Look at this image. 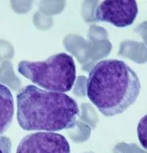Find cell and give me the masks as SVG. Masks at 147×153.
I'll use <instances>...</instances> for the list:
<instances>
[{
	"instance_id": "ba28073f",
	"label": "cell",
	"mask_w": 147,
	"mask_h": 153,
	"mask_svg": "<svg viewBox=\"0 0 147 153\" xmlns=\"http://www.w3.org/2000/svg\"><path fill=\"white\" fill-rule=\"evenodd\" d=\"M0 153H12V142L9 137L0 136Z\"/></svg>"
},
{
	"instance_id": "3957f363",
	"label": "cell",
	"mask_w": 147,
	"mask_h": 153,
	"mask_svg": "<svg viewBox=\"0 0 147 153\" xmlns=\"http://www.w3.org/2000/svg\"><path fill=\"white\" fill-rule=\"evenodd\" d=\"M18 71L45 90L59 93L70 91L76 78L74 59L65 53L56 54L43 61H22Z\"/></svg>"
},
{
	"instance_id": "52a82bcc",
	"label": "cell",
	"mask_w": 147,
	"mask_h": 153,
	"mask_svg": "<svg viewBox=\"0 0 147 153\" xmlns=\"http://www.w3.org/2000/svg\"><path fill=\"white\" fill-rule=\"evenodd\" d=\"M137 134L141 146L147 150V114L140 120L137 127Z\"/></svg>"
},
{
	"instance_id": "8992f818",
	"label": "cell",
	"mask_w": 147,
	"mask_h": 153,
	"mask_svg": "<svg viewBox=\"0 0 147 153\" xmlns=\"http://www.w3.org/2000/svg\"><path fill=\"white\" fill-rule=\"evenodd\" d=\"M14 112V99L10 90L0 83V136L10 126Z\"/></svg>"
},
{
	"instance_id": "5b68a950",
	"label": "cell",
	"mask_w": 147,
	"mask_h": 153,
	"mask_svg": "<svg viewBox=\"0 0 147 153\" xmlns=\"http://www.w3.org/2000/svg\"><path fill=\"white\" fill-rule=\"evenodd\" d=\"M69 142L55 132H36L24 137L16 153H70Z\"/></svg>"
},
{
	"instance_id": "277c9868",
	"label": "cell",
	"mask_w": 147,
	"mask_h": 153,
	"mask_svg": "<svg viewBox=\"0 0 147 153\" xmlns=\"http://www.w3.org/2000/svg\"><path fill=\"white\" fill-rule=\"evenodd\" d=\"M138 13L136 1H104L95 9V17L98 21L123 28L134 23Z\"/></svg>"
},
{
	"instance_id": "7a4b0ae2",
	"label": "cell",
	"mask_w": 147,
	"mask_h": 153,
	"mask_svg": "<svg viewBox=\"0 0 147 153\" xmlns=\"http://www.w3.org/2000/svg\"><path fill=\"white\" fill-rule=\"evenodd\" d=\"M140 89L136 73L126 63L117 59L98 62L87 78V97L108 117L128 109L138 99Z\"/></svg>"
},
{
	"instance_id": "6da1fadb",
	"label": "cell",
	"mask_w": 147,
	"mask_h": 153,
	"mask_svg": "<svg viewBox=\"0 0 147 153\" xmlns=\"http://www.w3.org/2000/svg\"><path fill=\"white\" fill-rule=\"evenodd\" d=\"M16 117L25 131H59L74 128L80 110L76 101L63 93L27 85L16 96Z\"/></svg>"
}]
</instances>
